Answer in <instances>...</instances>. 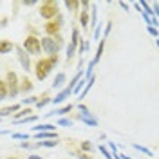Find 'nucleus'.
<instances>
[{
  "label": "nucleus",
  "mask_w": 159,
  "mask_h": 159,
  "mask_svg": "<svg viewBox=\"0 0 159 159\" xmlns=\"http://www.w3.org/2000/svg\"><path fill=\"white\" fill-rule=\"evenodd\" d=\"M18 110H20V105H7V107H2L0 114H2L4 118H6V116H9V114H13V116H15V114H16Z\"/></svg>",
  "instance_id": "nucleus-17"
},
{
  "label": "nucleus",
  "mask_w": 159,
  "mask_h": 159,
  "mask_svg": "<svg viewBox=\"0 0 159 159\" xmlns=\"http://www.w3.org/2000/svg\"><path fill=\"white\" fill-rule=\"evenodd\" d=\"M22 47L27 51L29 54H40L42 52V40L36 38L34 34H31V36H27V38L24 40V45Z\"/></svg>",
  "instance_id": "nucleus-5"
},
{
  "label": "nucleus",
  "mask_w": 159,
  "mask_h": 159,
  "mask_svg": "<svg viewBox=\"0 0 159 159\" xmlns=\"http://www.w3.org/2000/svg\"><path fill=\"white\" fill-rule=\"evenodd\" d=\"M60 27H61V16L58 15V18L51 20V22H45V25H43V31H45V34L47 36H52V38H56L60 34Z\"/></svg>",
  "instance_id": "nucleus-7"
},
{
  "label": "nucleus",
  "mask_w": 159,
  "mask_h": 159,
  "mask_svg": "<svg viewBox=\"0 0 159 159\" xmlns=\"http://www.w3.org/2000/svg\"><path fill=\"white\" fill-rule=\"evenodd\" d=\"M63 4H65V7L69 11H72V13H78V9L81 7V2H78V0H65Z\"/></svg>",
  "instance_id": "nucleus-19"
},
{
  "label": "nucleus",
  "mask_w": 159,
  "mask_h": 159,
  "mask_svg": "<svg viewBox=\"0 0 159 159\" xmlns=\"http://www.w3.org/2000/svg\"><path fill=\"white\" fill-rule=\"evenodd\" d=\"M27 159H43V157H42V156H38V154H31Z\"/></svg>",
  "instance_id": "nucleus-41"
},
{
  "label": "nucleus",
  "mask_w": 159,
  "mask_h": 159,
  "mask_svg": "<svg viewBox=\"0 0 159 159\" xmlns=\"http://www.w3.org/2000/svg\"><path fill=\"white\" fill-rule=\"evenodd\" d=\"M7 159H16V157H13V156H11V157H7Z\"/></svg>",
  "instance_id": "nucleus-43"
},
{
  "label": "nucleus",
  "mask_w": 159,
  "mask_h": 159,
  "mask_svg": "<svg viewBox=\"0 0 159 159\" xmlns=\"http://www.w3.org/2000/svg\"><path fill=\"white\" fill-rule=\"evenodd\" d=\"M33 87H34V85H33V81H31L27 76H24V78L20 80V92H31Z\"/></svg>",
  "instance_id": "nucleus-15"
},
{
  "label": "nucleus",
  "mask_w": 159,
  "mask_h": 159,
  "mask_svg": "<svg viewBox=\"0 0 159 159\" xmlns=\"http://www.w3.org/2000/svg\"><path fill=\"white\" fill-rule=\"evenodd\" d=\"M78 119H81L87 127H98V119L94 118L90 112H81V114L78 116Z\"/></svg>",
  "instance_id": "nucleus-11"
},
{
  "label": "nucleus",
  "mask_w": 159,
  "mask_h": 159,
  "mask_svg": "<svg viewBox=\"0 0 159 159\" xmlns=\"http://www.w3.org/2000/svg\"><path fill=\"white\" fill-rule=\"evenodd\" d=\"M80 148L83 150V152H85V154H89L90 150H92V145H90V141H83V143H81V145H80Z\"/></svg>",
  "instance_id": "nucleus-32"
},
{
  "label": "nucleus",
  "mask_w": 159,
  "mask_h": 159,
  "mask_svg": "<svg viewBox=\"0 0 159 159\" xmlns=\"http://www.w3.org/2000/svg\"><path fill=\"white\" fill-rule=\"evenodd\" d=\"M20 148L34 150V148H40V143H27V141H24V143H20Z\"/></svg>",
  "instance_id": "nucleus-27"
},
{
  "label": "nucleus",
  "mask_w": 159,
  "mask_h": 159,
  "mask_svg": "<svg viewBox=\"0 0 159 159\" xmlns=\"http://www.w3.org/2000/svg\"><path fill=\"white\" fill-rule=\"evenodd\" d=\"M132 147H134L136 150H139V152H143L145 156H148V157H152V150H148L147 147H143V145H138V143H134Z\"/></svg>",
  "instance_id": "nucleus-26"
},
{
  "label": "nucleus",
  "mask_w": 159,
  "mask_h": 159,
  "mask_svg": "<svg viewBox=\"0 0 159 159\" xmlns=\"http://www.w3.org/2000/svg\"><path fill=\"white\" fill-rule=\"evenodd\" d=\"M58 15H60L58 13V2H54V0H45V2L40 4V16L45 18L47 22L58 18Z\"/></svg>",
  "instance_id": "nucleus-2"
},
{
  "label": "nucleus",
  "mask_w": 159,
  "mask_h": 159,
  "mask_svg": "<svg viewBox=\"0 0 159 159\" xmlns=\"http://www.w3.org/2000/svg\"><path fill=\"white\" fill-rule=\"evenodd\" d=\"M110 29H112V22H109V24L105 25V31H103V33H105V36H107V34L110 33Z\"/></svg>",
  "instance_id": "nucleus-37"
},
{
  "label": "nucleus",
  "mask_w": 159,
  "mask_h": 159,
  "mask_svg": "<svg viewBox=\"0 0 159 159\" xmlns=\"http://www.w3.org/2000/svg\"><path fill=\"white\" fill-rule=\"evenodd\" d=\"M36 121H38V116L33 114L29 118H24V119H20V121H16V125H27V123H36Z\"/></svg>",
  "instance_id": "nucleus-23"
},
{
  "label": "nucleus",
  "mask_w": 159,
  "mask_h": 159,
  "mask_svg": "<svg viewBox=\"0 0 159 159\" xmlns=\"http://www.w3.org/2000/svg\"><path fill=\"white\" fill-rule=\"evenodd\" d=\"M4 80H6V83H7V87H9V98H15L20 92V81H18L16 72H15V70H7V74H6Z\"/></svg>",
  "instance_id": "nucleus-4"
},
{
  "label": "nucleus",
  "mask_w": 159,
  "mask_h": 159,
  "mask_svg": "<svg viewBox=\"0 0 159 159\" xmlns=\"http://www.w3.org/2000/svg\"><path fill=\"white\" fill-rule=\"evenodd\" d=\"M38 99H40V98H36V96H29V98H25V99H24L22 103H24L25 107H29V105H33V103L36 105V103H38Z\"/></svg>",
  "instance_id": "nucleus-29"
},
{
  "label": "nucleus",
  "mask_w": 159,
  "mask_h": 159,
  "mask_svg": "<svg viewBox=\"0 0 159 159\" xmlns=\"http://www.w3.org/2000/svg\"><path fill=\"white\" fill-rule=\"evenodd\" d=\"M0 98L2 99L9 98V87H7L6 80H0Z\"/></svg>",
  "instance_id": "nucleus-20"
},
{
  "label": "nucleus",
  "mask_w": 159,
  "mask_h": 159,
  "mask_svg": "<svg viewBox=\"0 0 159 159\" xmlns=\"http://www.w3.org/2000/svg\"><path fill=\"white\" fill-rule=\"evenodd\" d=\"M58 63V54H54V56H49V58H42L36 61V65H34V74H36V78L40 81H43V80L49 76V72L54 69V65Z\"/></svg>",
  "instance_id": "nucleus-1"
},
{
  "label": "nucleus",
  "mask_w": 159,
  "mask_h": 159,
  "mask_svg": "<svg viewBox=\"0 0 159 159\" xmlns=\"http://www.w3.org/2000/svg\"><path fill=\"white\" fill-rule=\"evenodd\" d=\"M103 49H105V40H99V45H98V49H96V56H94V60L90 61V65H94V67H96V63L99 61L101 54H103Z\"/></svg>",
  "instance_id": "nucleus-18"
},
{
  "label": "nucleus",
  "mask_w": 159,
  "mask_h": 159,
  "mask_svg": "<svg viewBox=\"0 0 159 159\" xmlns=\"http://www.w3.org/2000/svg\"><path fill=\"white\" fill-rule=\"evenodd\" d=\"M78 109L81 110V112H89V109H87V107H85L83 103H80V105H78Z\"/></svg>",
  "instance_id": "nucleus-40"
},
{
  "label": "nucleus",
  "mask_w": 159,
  "mask_h": 159,
  "mask_svg": "<svg viewBox=\"0 0 159 159\" xmlns=\"http://www.w3.org/2000/svg\"><path fill=\"white\" fill-rule=\"evenodd\" d=\"M29 116H33L31 114V107H25V109H20L15 116H13V123H16V121H20V119L24 118H29Z\"/></svg>",
  "instance_id": "nucleus-14"
},
{
  "label": "nucleus",
  "mask_w": 159,
  "mask_h": 159,
  "mask_svg": "<svg viewBox=\"0 0 159 159\" xmlns=\"http://www.w3.org/2000/svg\"><path fill=\"white\" fill-rule=\"evenodd\" d=\"M61 45H63V42L60 38V34L56 38H52V36H43V38H42V51H45L49 56L58 54V51H60Z\"/></svg>",
  "instance_id": "nucleus-3"
},
{
  "label": "nucleus",
  "mask_w": 159,
  "mask_h": 159,
  "mask_svg": "<svg viewBox=\"0 0 159 159\" xmlns=\"http://www.w3.org/2000/svg\"><path fill=\"white\" fill-rule=\"evenodd\" d=\"M78 159H94V157H90L89 154H85V152H81V154H78Z\"/></svg>",
  "instance_id": "nucleus-36"
},
{
  "label": "nucleus",
  "mask_w": 159,
  "mask_h": 159,
  "mask_svg": "<svg viewBox=\"0 0 159 159\" xmlns=\"http://www.w3.org/2000/svg\"><path fill=\"white\" fill-rule=\"evenodd\" d=\"M152 7H154V16H159V6L157 4H154Z\"/></svg>",
  "instance_id": "nucleus-39"
},
{
  "label": "nucleus",
  "mask_w": 159,
  "mask_h": 159,
  "mask_svg": "<svg viewBox=\"0 0 159 159\" xmlns=\"http://www.w3.org/2000/svg\"><path fill=\"white\" fill-rule=\"evenodd\" d=\"M34 138L38 141H47V139H58V136H56V132H36Z\"/></svg>",
  "instance_id": "nucleus-16"
},
{
  "label": "nucleus",
  "mask_w": 159,
  "mask_h": 159,
  "mask_svg": "<svg viewBox=\"0 0 159 159\" xmlns=\"http://www.w3.org/2000/svg\"><path fill=\"white\" fill-rule=\"evenodd\" d=\"M16 52H18V61H20V65L24 67V70H29L31 67V60H29V52L24 49V47H16Z\"/></svg>",
  "instance_id": "nucleus-8"
},
{
  "label": "nucleus",
  "mask_w": 159,
  "mask_h": 159,
  "mask_svg": "<svg viewBox=\"0 0 159 159\" xmlns=\"http://www.w3.org/2000/svg\"><path fill=\"white\" fill-rule=\"evenodd\" d=\"M109 150L112 152V156H114V154H118V145H116V143H112V141H109Z\"/></svg>",
  "instance_id": "nucleus-34"
},
{
  "label": "nucleus",
  "mask_w": 159,
  "mask_h": 159,
  "mask_svg": "<svg viewBox=\"0 0 159 159\" xmlns=\"http://www.w3.org/2000/svg\"><path fill=\"white\" fill-rule=\"evenodd\" d=\"M99 152L103 154V157L105 159H114V156H112V152H110L107 147H103V145H99Z\"/></svg>",
  "instance_id": "nucleus-28"
},
{
  "label": "nucleus",
  "mask_w": 159,
  "mask_h": 159,
  "mask_svg": "<svg viewBox=\"0 0 159 159\" xmlns=\"http://www.w3.org/2000/svg\"><path fill=\"white\" fill-rule=\"evenodd\" d=\"M56 130V125H51V123H36L33 127V132H54Z\"/></svg>",
  "instance_id": "nucleus-12"
},
{
  "label": "nucleus",
  "mask_w": 159,
  "mask_h": 159,
  "mask_svg": "<svg viewBox=\"0 0 159 159\" xmlns=\"http://www.w3.org/2000/svg\"><path fill=\"white\" fill-rule=\"evenodd\" d=\"M42 148H54L58 145V139H47V141H38Z\"/></svg>",
  "instance_id": "nucleus-22"
},
{
  "label": "nucleus",
  "mask_w": 159,
  "mask_h": 159,
  "mask_svg": "<svg viewBox=\"0 0 159 159\" xmlns=\"http://www.w3.org/2000/svg\"><path fill=\"white\" fill-rule=\"evenodd\" d=\"M67 87V74L65 72H58L56 74V78H54V81H52V89H65Z\"/></svg>",
  "instance_id": "nucleus-10"
},
{
  "label": "nucleus",
  "mask_w": 159,
  "mask_h": 159,
  "mask_svg": "<svg viewBox=\"0 0 159 159\" xmlns=\"http://www.w3.org/2000/svg\"><path fill=\"white\" fill-rule=\"evenodd\" d=\"M147 31H148L156 40H159V29H157V27H154V25H147Z\"/></svg>",
  "instance_id": "nucleus-30"
},
{
  "label": "nucleus",
  "mask_w": 159,
  "mask_h": 159,
  "mask_svg": "<svg viewBox=\"0 0 159 159\" xmlns=\"http://www.w3.org/2000/svg\"><path fill=\"white\" fill-rule=\"evenodd\" d=\"M11 138L16 139V141H27V139H29V134H24V132H15V134H11Z\"/></svg>",
  "instance_id": "nucleus-25"
},
{
  "label": "nucleus",
  "mask_w": 159,
  "mask_h": 159,
  "mask_svg": "<svg viewBox=\"0 0 159 159\" xmlns=\"http://www.w3.org/2000/svg\"><path fill=\"white\" fill-rule=\"evenodd\" d=\"M24 6H27V7H31V6H36V2L34 0H25V2H22Z\"/></svg>",
  "instance_id": "nucleus-38"
},
{
  "label": "nucleus",
  "mask_w": 159,
  "mask_h": 159,
  "mask_svg": "<svg viewBox=\"0 0 159 159\" xmlns=\"http://www.w3.org/2000/svg\"><path fill=\"white\" fill-rule=\"evenodd\" d=\"M114 159H132V157H129V156H127V154H114Z\"/></svg>",
  "instance_id": "nucleus-35"
},
{
  "label": "nucleus",
  "mask_w": 159,
  "mask_h": 159,
  "mask_svg": "<svg viewBox=\"0 0 159 159\" xmlns=\"http://www.w3.org/2000/svg\"><path fill=\"white\" fill-rule=\"evenodd\" d=\"M15 49V43L11 42V40H2L0 42V54H7V52H11V51Z\"/></svg>",
  "instance_id": "nucleus-13"
},
{
  "label": "nucleus",
  "mask_w": 159,
  "mask_h": 159,
  "mask_svg": "<svg viewBox=\"0 0 159 159\" xmlns=\"http://www.w3.org/2000/svg\"><path fill=\"white\" fill-rule=\"evenodd\" d=\"M56 127H72V119H67V118H58L56 119Z\"/></svg>",
  "instance_id": "nucleus-24"
},
{
  "label": "nucleus",
  "mask_w": 159,
  "mask_h": 159,
  "mask_svg": "<svg viewBox=\"0 0 159 159\" xmlns=\"http://www.w3.org/2000/svg\"><path fill=\"white\" fill-rule=\"evenodd\" d=\"M89 47H90L89 42L81 38V42H80V52H81V54H83V52H87V51H89Z\"/></svg>",
  "instance_id": "nucleus-31"
},
{
  "label": "nucleus",
  "mask_w": 159,
  "mask_h": 159,
  "mask_svg": "<svg viewBox=\"0 0 159 159\" xmlns=\"http://www.w3.org/2000/svg\"><path fill=\"white\" fill-rule=\"evenodd\" d=\"M80 42H81V38H80V31L78 29H72L70 42H69V45H67V61H70V58L74 56L76 49H80Z\"/></svg>",
  "instance_id": "nucleus-6"
},
{
  "label": "nucleus",
  "mask_w": 159,
  "mask_h": 159,
  "mask_svg": "<svg viewBox=\"0 0 159 159\" xmlns=\"http://www.w3.org/2000/svg\"><path fill=\"white\" fill-rule=\"evenodd\" d=\"M47 103H52V98H51L49 94H47V92H45V94H43V96H40L38 103H36V107H38V109H43V107H45V105H47Z\"/></svg>",
  "instance_id": "nucleus-21"
},
{
  "label": "nucleus",
  "mask_w": 159,
  "mask_h": 159,
  "mask_svg": "<svg viewBox=\"0 0 159 159\" xmlns=\"http://www.w3.org/2000/svg\"><path fill=\"white\" fill-rule=\"evenodd\" d=\"M101 33H103V27H101V24H98V25L94 27V40H99Z\"/></svg>",
  "instance_id": "nucleus-33"
},
{
  "label": "nucleus",
  "mask_w": 159,
  "mask_h": 159,
  "mask_svg": "<svg viewBox=\"0 0 159 159\" xmlns=\"http://www.w3.org/2000/svg\"><path fill=\"white\" fill-rule=\"evenodd\" d=\"M156 42H157V47H159V40H156Z\"/></svg>",
  "instance_id": "nucleus-44"
},
{
  "label": "nucleus",
  "mask_w": 159,
  "mask_h": 159,
  "mask_svg": "<svg viewBox=\"0 0 159 159\" xmlns=\"http://www.w3.org/2000/svg\"><path fill=\"white\" fill-rule=\"evenodd\" d=\"M74 109V105H65V107H61V109H56V110H51L45 114V118H63L65 114H69L70 110Z\"/></svg>",
  "instance_id": "nucleus-9"
},
{
  "label": "nucleus",
  "mask_w": 159,
  "mask_h": 159,
  "mask_svg": "<svg viewBox=\"0 0 159 159\" xmlns=\"http://www.w3.org/2000/svg\"><path fill=\"white\" fill-rule=\"evenodd\" d=\"M119 6H121V7H123V9H127V11H129V4H125V2H121V4H119Z\"/></svg>",
  "instance_id": "nucleus-42"
}]
</instances>
